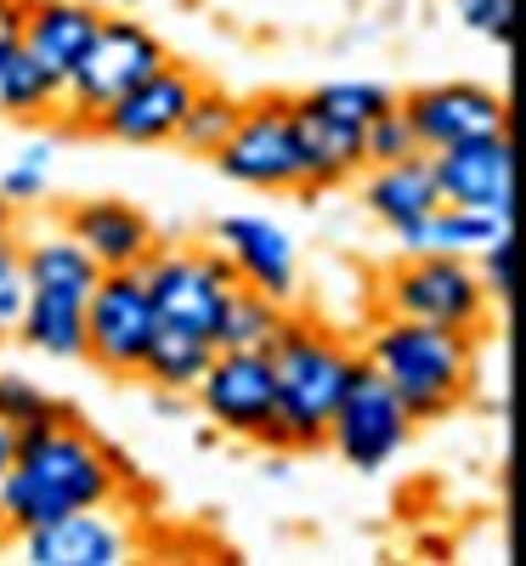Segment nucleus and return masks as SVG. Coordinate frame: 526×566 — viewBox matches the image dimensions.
I'll return each mask as SVG.
<instances>
[{
  "label": "nucleus",
  "mask_w": 526,
  "mask_h": 566,
  "mask_svg": "<svg viewBox=\"0 0 526 566\" xmlns=\"http://www.w3.org/2000/svg\"><path fill=\"white\" fill-rule=\"evenodd\" d=\"M63 232L69 239L97 261L103 272H114V266H141L154 255V244H159V232H154V221L141 216L136 205H125V199H80V205H69L63 210Z\"/></svg>",
  "instance_id": "nucleus-18"
},
{
  "label": "nucleus",
  "mask_w": 526,
  "mask_h": 566,
  "mask_svg": "<svg viewBox=\"0 0 526 566\" xmlns=\"http://www.w3.org/2000/svg\"><path fill=\"white\" fill-rule=\"evenodd\" d=\"M18 544H23L29 566H125L136 555L130 527L114 515V504L57 515V522H45V527L18 533Z\"/></svg>",
  "instance_id": "nucleus-15"
},
{
  "label": "nucleus",
  "mask_w": 526,
  "mask_h": 566,
  "mask_svg": "<svg viewBox=\"0 0 526 566\" xmlns=\"http://www.w3.org/2000/svg\"><path fill=\"white\" fill-rule=\"evenodd\" d=\"M23 244H18V227L12 210L0 205V340L18 335V317H23Z\"/></svg>",
  "instance_id": "nucleus-29"
},
{
  "label": "nucleus",
  "mask_w": 526,
  "mask_h": 566,
  "mask_svg": "<svg viewBox=\"0 0 526 566\" xmlns=\"http://www.w3.org/2000/svg\"><path fill=\"white\" fill-rule=\"evenodd\" d=\"M362 363L402 397L413 424L448 419L470 397V386H475V335H459V328H436V323L386 312L368 328Z\"/></svg>",
  "instance_id": "nucleus-2"
},
{
  "label": "nucleus",
  "mask_w": 526,
  "mask_h": 566,
  "mask_svg": "<svg viewBox=\"0 0 526 566\" xmlns=\"http://www.w3.org/2000/svg\"><path fill=\"white\" fill-rule=\"evenodd\" d=\"M125 482V459L91 437L74 413L45 419L34 431H18V453L0 476V533L18 538L57 515L119 504Z\"/></svg>",
  "instance_id": "nucleus-1"
},
{
  "label": "nucleus",
  "mask_w": 526,
  "mask_h": 566,
  "mask_svg": "<svg viewBox=\"0 0 526 566\" xmlns=\"http://www.w3.org/2000/svg\"><path fill=\"white\" fill-rule=\"evenodd\" d=\"M103 12L91 0H23V29H18V45L52 74L57 85L74 74V63L85 57L91 34H97Z\"/></svg>",
  "instance_id": "nucleus-19"
},
{
  "label": "nucleus",
  "mask_w": 526,
  "mask_h": 566,
  "mask_svg": "<svg viewBox=\"0 0 526 566\" xmlns=\"http://www.w3.org/2000/svg\"><path fill=\"white\" fill-rule=\"evenodd\" d=\"M306 97L317 103V108H328L334 119H351V125H368L374 114H386L397 97L386 85H374V80H328V85H317V91H306Z\"/></svg>",
  "instance_id": "nucleus-27"
},
{
  "label": "nucleus",
  "mask_w": 526,
  "mask_h": 566,
  "mask_svg": "<svg viewBox=\"0 0 526 566\" xmlns=\"http://www.w3.org/2000/svg\"><path fill=\"white\" fill-rule=\"evenodd\" d=\"M379 306L397 317H419L436 328H459V335H487L493 301L475 277L470 255H448V250H408L386 277H379Z\"/></svg>",
  "instance_id": "nucleus-4"
},
{
  "label": "nucleus",
  "mask_w": 526,
  "mask_h": 566,
  "mask_svg": "<svg viewBox=\"0 0 526 566\" xmlns=\"http://www.w3.org/2000/svg\"><path fill=\"white\" fill-rule=\"evenodd\" d=\"M103 277V266L91 261L69 232H45V239L23 244V290H52V295H91V283Z\"/></svg>",
  "instance_id": "nucleus-23"
},
{
  "label": "nucleus",
  "mask_w": 526,
  "mask_h": 566,
  "mask_svg": "<svg viewBox=\"0 0 526 566\" xmlns=\"http://www.w3.org/2000/svg\"><path fill=\"white\" fill-rule=\"evenodd\" d=\"M69 408L45 391V386H34L29 374H0V419L12 424V431H34V424H45V419H63Z\"/></svg>",
  "instance_id": "nucleus-28"
},
{
  "label": "nucleus",
  "mask_w": 526,
  "mask_h": 566,
  "mask_svg": "<svg viewBox=\"0 0 526 566\" xmlns=\"http://www.w3.org/2000/svg\"><path fill=\"white\" fill-rule=\"evenodd\" d=\"M159 335V312L148 295V277L141 266H114L91 283L85 295V357L103 374H136Z\"/></svg>",
  "instance_id": "nucleus-6"
},
{
  "label": "nucleus",
  "mask_w": 526,
  "mask_h": 566,
  "mask_svg": "<svg viewBox=\"0 0 526 566\" xmlns=\"http://www.w3.org/2000/svg\"><path fill=\"white\" fill-rule=\"evenodd\" d=\"M210 244L227 255L238 283H250V290H261V295H272L283 306L295 301V290H301V250L272 216H250V210L221 216L210 227Z\"/></svg>",
  "instance_id": "nucleus-14"
},
{
  "label": "nucleus",
  "mask_w": 526,
  "mask_h": 566,
  "mask_svg": "<svg viewBox=\"0 0 526 566\" xmlns=\"http://www.w3.org/2000/svg\"><path fill=\"white\" fill-rule=\"evenodd\" d=\"M442 193H436V176H430V159H397V165H374L362 176V210L391 232V239L408 250H424V221L436 216Z\"/></svg>",
  "instance_id": "nucleus-16"
},
{
  "label": "nucleus",
  "mask_w": 526,
  "mask_h": 566,
  "mask_svg": "<svg viewBox=\"0 0 526 566\" xmlns=\"http://www.w3.org/2000/svg\"><path fill=\"white\" fill-rule=\"evenodd\" d=\"M18 340L52 363L85 357V301L80 295H52V290H29L23 317H18Z\"/></svg>",
  "instance_id": "nucleus-20"
},
{
  "label": "nucleus",
  "mask_w": 526,
  "mask_h": 566,
  "mask_svg": "<svg viewBox=\"0 0 526 566\" xmlns=\"http://www.w3.org/2000/svg\"><path fill=\"white\" fill-rule=\"evenodd\" d=\"M283 317H290V306H283V301L250 290V283H232L221 312H215L210 340H215V352H266L277 340Z\"/></svg>",
  "instance_id": "nucleus-21"
},
{
  "label": "nucleus",
  "mask_w": 526,
  "mask_h": 566,
  "mask_svg": "<svg viewBox=\"0 0 526 566\" xmlns=\"http://www.w3.org/2000/svg\"><path fill=\"white\" fill-rule=\"evenodd\" d=\"M397 108L419 142V154H442L453 142L509 130V103L493 85H475V80H442V85L408 91V97H397Z\"/></svg>",
  "instance_id": "nucleus-12"
},
{
  "label": "nucleus",
  "mask_w": 526,
  "mask_h": 566,
  "mask_svg": "<svg viewBox=\"0 0 526 566\" xmlns=\"http://www.w3.org/2000/svg\"><path fill=\"white\" fill-rule=\"evenodd\" d=\"M141 277H148L159 323L193 328V335H210L227 290L238 283L215 244H154V255L141 261Z\"/></svg>",
  "instance_id": "nucleus-9"
},
{
  "label": "nucleus",
  "mask_w": 526,
  "mask_h": 566,
  "mask_svg": "<svg viewBox=\"0 0 526 566\" xmlns=\"http://www.w3.org/2000/svg\"><path fill=\"white\" fill-rule=\"evenodd\" d=\"M204 419L221 437L255 442L277 453V380L266 352H215L193 386Z\"/></svg>",
  "instance_id": "nucleus-7"
},
{
  "label": "nucleus",
  "mask_w": 526,
  "mask_h": 566,
  "mask_svg": "<svg viewBox=\"0 0 526 566\" xmlns=\"http://www.w3.org/2000/svg\"><path fill=\"white\" fill-rule=\"evenodd\" d=\"M45 181H52V142H34V148L0 176V205L7 210H29L45 199Z\"/></svg>",
  "instance_id": "nucleus-31"
},
{
  "label": "nucleus",
  "mask_w": 526,
  "mask_h": 566,
  "mask_svg": "<svg viewBox=\"0 0 526 566\" xmlns=\"http://www.w3.org/2000/svg\"><path fill=\"white\" fill-rule=\"evenodd\" d=\"M509 221L487 216V210H459V205H436V216L424 221V250H448V255H475L487 239H498Z\"/></svg>",
  "instance_id": "nucleus-26"
},
{
  "label": "nucleus",
  "mask_w": 526,
  "mask_h": 566,
  "mask_svg": "<svg viewBox=\"0 0 526 566\" xmlns=\"http://www.w3.org/2000/svg\"><path fill=\"white\" fill-rule=\"evenodd\" d=\"M18 29H23V0H0V45L18 40Z\"/></svg>",
  "instance_id": "nucleus-34"
},
{
  "label": "nucleus",
  "mask_w": 526,
  "mask_h": 566,
  "mask_svg": "<svg viewBox=\"0 0 526 566\" xmlns=\"http://www.w3.org/2000/svg\"><path fill=\"white\" fill-rule=\"evenodd\" d=\"M215 357V340L210 335H193V328H176V323H159V335L148 346V357H141V380H154L159 391L170 397H193L199 386V374L210 368Z\"/></svg>",
  "instance_id": "nucleus-22"
},
{
  "label": "nucleus",
  "mask_w": 526,
  "mask_h": 566,
  "mask_svg": "<svg viewBox=\"0 0 526 566\" xmlns=\"http://www.w3.org/2000/svg\"><path fill=\"white\" fill-rule=\"evenodd\" d=\"M290 125H295L301 193H323V187H346L351 176H362V125L334 119L312 97H290Z\"/></svg>",
  "instance_id": "nucleus-17"
},
{
  "label": "nucleus",
  "mask_w": 526,
  "mask_h": 566,
  "mask_svg": "<svg viewBox=\"0 0 526 566\" xmlns=\"http://www.w3.org/2000/svg\"><path fill=\"white\" fill-rule=\"evenodd\" d=\"M277 380V453H312L334 419V402L346 397L362 352L312 317H283L277 340L266 346Z\"/></svg>",
  "instance_id": "nucleus-3"
},
{
  "label": "nucleus",
  "mask_w": 526,
  "mask_h": 566,
  "mask_svg": "<svg viewBox=\"0 0 526 566\" xmlns=\"http://www.w3.org/2000/svg\"><path fill=\"white\" fill-rule=\"evenodd\" d=\"M12 453H18V431L7 419H0V476H7V464H12Z\"/></svg>",
  "instance_id": "nucleus-35"
},
{
  "label": "nucleus",
  "mask_w": 526,
  "mask_h": 566,
  "mask_svg": "<svg viewBox=\"0 0 526 566\" xmlns=\"http://www.w3.org/2000/svg\"><path fill=\"white\" fill-rule=\"evenodd\" d=\"M424 159H430V176H436L442 205L487 210V216L509 221V210H515V142H509V130L453 142V148L424 154Z\"/></svg>",
  "instance_id": "nucleus-13"
},
{
  "label": "nucleus",
  "mask_w": 526,
  "mask_h": 566,
  "mask_svg": "<svg viewBox=\"0 0 526 566\" xmlns=\"http://www.w3.org/2000/svg\"><path fill=\"white\" fill-rule=\"evenodd\" d=\"M114 7H119V12H130V7H141V0H114Z\"/></svg>",
  "instance_id": "nucleus-36"
},
{
  "label": "nucleus",
  "mask_w": 526,
  "mask_h": 566,
  "mask_svg": "<svg viewBox=\"0 0 526 566\" xmlns=\"http://www.w3.org/2000/svg\"><path fill=\"white\" fill-rule=\"evenodd\" d=\"M238 114H244V103L232 97V91H221V85H199V97L187 103V114H181V130H176V142L187 154H215L221 142H227V130L238 125Z\"/></svg>",
  "instance_id": "nucleus-25"
},
{
  "label": "nucleus",
  "mask_w": 526,
  "mask_h": 566,
  "mask_svg": "<svg viewBox=\"0 0 526 566\" xmlns=\"http://www.w3.org/2000/svg\"><path fill=\"white\" fill-rule=\"evenodd\" d=\"M215 170L255 193H301V159H295V125H290V97H261L244 103L227 142L210 154Z\"/></svg>",
  "instance_id": "nucleus-10"
},
{
  "label": "nucleus",
  "mask_w": 526,
  "mask_h": 566,
  "mask_svg": "<svg viewBox=\"0 0 526 566\" xmlns=\"http://www.w3.org/2000/svg\"><path fill=\"white\" fill-rule=\"evenodd\" d=\"M453 12L464 29L487 34L498 52H509L515 45V0H453Z\"/></svg>",
  "instance_id": "nucleus-33"
},
{
  "label": "nucleus",
  "mask_w": 526,
  "mask_h": 566,
  "mask_svg": "<svg viewBox=\"0 0 526 566\" xmlns=\"http://www.w3.org/2000/svg\"><path fill=\"white\" fill-rule=\"evenodd\" d=\"M199 85H204V80L187 69V63L165 57L154 74H141L125 97H114L85 130L119 142V148H165V142H176L181 114H187V103L199 97Z\"/></svg>",
  "instance_id": "nucleus-11"
},
{
  "label": "nucleus",
  "mask_w": 526,
  "mask_h": 566,
  "mask_svg": "<svg viewBox=\"0 0 526 566\" xmlns=\"http://www.w3.org/2000/svg\"><path fill=\"white\" fill-rule=\"evenodd\" d=\"M413 437V419L402 408V397L379 380V374L368 363H357L346 397L334 402V419L323 431V448H334L351 470H362V476H374V470H386Z\"/></svg>",
  "instance_id": "nucleus-8"
},
{
  "label": "nucleus",
  "mask_w": 526,
  "mask_h": 566,
  "mask_svg": "<svg viewBox=\"0 0 526 566\" xmlns=\"http://www.w3.org/2000/svg\"><path fill=\"white\" fill-rule=\"evenodd\" d=\"M470 261H475V277H482L487 301H498V306H504V301L515 295V239H509V227L498 232V239H487Z\"/></svg>",
  "instance_id": "nucleus-32"
},
{
  "label": "nucleus",
  "mask_w": 526,
  "mask_h": 566,
  "mask_svg": "<svg viewBox=\"0 0 526 566\" xmlns=\"http://www.w3.org/2000/svg\"><path fill=\"white\" fill-rule=\"evenodd\" d=\"M413 154H419V142H413V130H408V119H402L397 103L362 125V170L397 165V159H413Z\"/></svg>",
  "instance_id": "nucleus-30"
},
{
  "label": "nucleus",
  "mask_w": 526,
  "mask_h": 566,
  "mask_svg": "<svg viewBox=\"0 0 526 566\" xmlns=\"http://www.w3.org/2000/svg\"><path fill=\"white\" fill-rule=\"evenodd\" d=\"M165 57H170L165 40L141 23V18H130V12H103L97 34H91V45H85V57H80L74 74L63 80L57 119H63L69 130H85L114 97H125V91H130L141 74H154Z\"/></svg>",
  "instance_id": "nucleus-5"
},
{
  "label": "nucleus",
  "mask_w": 526,
  "mask_h": 566,
  "mask_svg": "<svg viewBox=\"0 0 526 566\" xmlns=\"http://www.w3.org/2000/svg\"><path fill=\"white\" fill-rule=\"evenodd\" d=\"M57 103H63V85L45 74L18 40L0 45V114H12V119H57Z\"/></svg>",
  "instance_id": "nucleus-24"
}]
</instances>
